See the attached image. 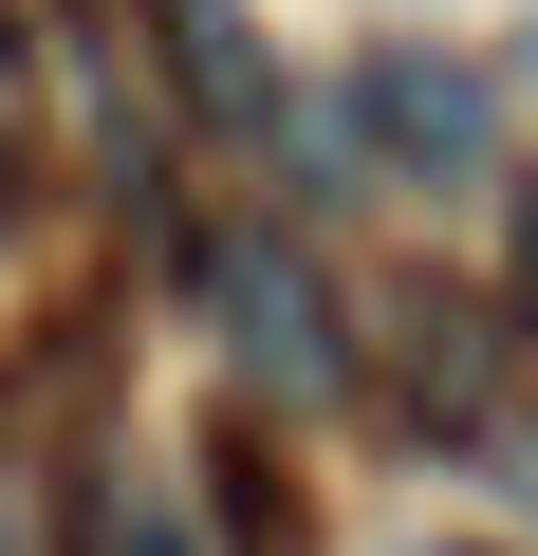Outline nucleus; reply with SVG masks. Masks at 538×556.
Returning <instances> with one entry per match:
<instances>
[{
    "label": "nucleus",
    "instance_id": "1",
    "mask_svg": "<svg viewBox=\"0 0 538 556\" xmlns=\"http://www.w3.org/2000/svg\"><path fill=\"white\" fill-rule=\"evenodd\" d=\"M353 130H372L409 186H483V167H501V93H483L464 56H409V38L353 56Z\"/></svg>",
    "mask_w": 538,
    "mask_h": 556
},
{
    "label": "nucleus",
    "instance_id": "2",
    "mask_svg": "<svg viewBox=\"0 0 538 556\" xmlns=\"http://www.w3.org/2000/svg\"><path fill=\"white\" fill-rule=\"evenodd\" d=\"M204 298H223L241 371H279V390H335V298H316V260H279V241H223V260H204Z\"/></svg>",
    "mask_w": 538,
    "mask_h": 556
},
{
    "label": "nucleus",
    "instance_id": "3",
    "mask_svg": "<svg viewBox=\"0 0 538 556\" xmlns=\"http://www.w3.org/2000/svg\"><path fill=\"white\" fill-rule=\"evenodd\" d=\"M167 75H186L223 130H279V75L241 56V20H223V0H167Z\"/></svg>",
    "mask_w": 538,
    "mask_h": 556
},
{
    "label": "nucleus",
    "instance_id": "4",
    "mask_svg": "<svg viewBox=\"0 0 538 556\" xmlns=\"http://www.w3.org/2000/svg\"><path fill=\"white\" fill-rule=\"evenodd\" d=\"M75 556H204V538H186V501H167V482H130V464H112V482L75 501Z\"/></svg>",
    "mask_w": 538,
    "mask_h": 556
},
{
    "label": "nucleus",
    "instance_id": "5",
    "mask_svg": "<svg viewBox=\"0 0 538 556\" xmlns=\"http://www.w3.org/2000/svg\"><path fill=\"white\" fill-rule=\"evenodd\" d=\"M520 334H538V204H520Z\"/></svg>",
    "mask_w": 538,
    "mask_h": 556
},
{
    "label": "nucleus",
    "instance_id": "6",
    "mask_svg": "<svg viewBox=\"0 0 538 556\" xmlns=\"http://www.w3.org/2000/svg\"><path fill=\"white\" fill-rule=\"evenodd\" d=\"M0 93H20V38H0Z\"/></svg>",
    "mask_w": 538,
    "mask_h": 556
},
{
    "label": "nucleus",
    "instance_id": "7",
    "mask_svg": "<svg viewBox=\"0 0 538 556\" xmlns=\"http://www.w3.org/2000/svg\"><path fill=\"white\" fill-rule=\"evenodd\" d=\"M427 556H483V538H427Z\"/></svg>",
    "mask_w": 538,
    "mask_h": 556
},
{
    "label": "nucleus",
    "instance_id": "8",
    "mask_svg": "<svg viewBox=\"0 0 538 556\" xmlns=\"http://www.w3.org/2000/svg\"><path fill=\"white\" fill-rule=\"evenodd\" d=\"M0 556H20V538H0Z\"/></svg>",
    "mask_w": 538,
    "mask_h": 556
}]
</instances>
